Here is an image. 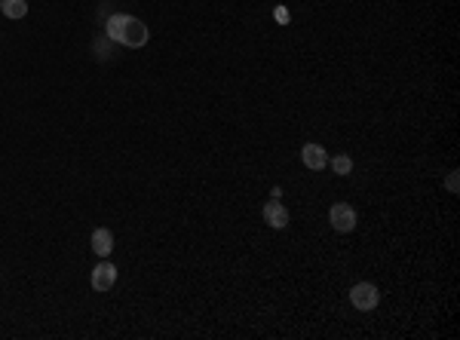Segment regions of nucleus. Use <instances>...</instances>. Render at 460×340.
Returning a JSON list of instances; mask_svg holds the SVG:
<instances>
[{"instance_id": "2", "label": "nucleus", "mask_w": 460, "mask_h": 340, "mask_svg": "<svg viewBox=\"0 0 460 340\" xmlns=\"http://www.w3.org/2000/svg\"><path fill=\"white\" fill-rule=\"evenodd\" d=\"M378 300H381V291L374 288L371 282H359V285H353V288H350V304L356 307V310H362V313L374 310Z\"/></svg>"}, {"instance_id": "4", "label": "nucleus", "mask_w": 460, "mask_h": 340, "mask_svg": "<svg viewBox=\"0 0 460 340\" xmlns=\"http://www.w3.org/2000/svg\"><path fill=\"white\" fill-rule=\"evenodd\" d=\"M114 282H117V267H114L111 261L95 264V270H92V288L95 291H111Z\"/></svg>"}, {"instance_id": "3", "label": "nucleus", "mask_w": 460, "mask_h": 340, "mask_svg": "<svg viewBox=\"0 0 460 340\" xmlns=\"http://www.w3.org/2000/svg\"><path fill=\"white\" fill-rule=\"evenodd\" d=\"M328 221H332V227L337 233H350V230L356 227V212H353V206H347V203H335L328 208Z\"/></svg>"}, {"instance_id": "9", "label": "nucleus", "mask_w": 460, "mask_h": 340, "mask_svg": "<svg viewBox=\"0 0 460 340\" xmlns=\"http://www.w3.org/2000/svg\"><path fill=\"white\" fill-rule=\"evenodd\" d=\"M328 166H332L337 175H350L353 172V160L347 157V153H337V157H332V160H328Z\"/></svg>"}, {"instance_id": "6", "label": "nucleus", "mask_w": 460, "mask_h": 340, "mask_svg": "<svg viewBox=\"0 0 460 340\" xmlns=\"http://www.w3.org/2000/svg\"><path fill=\"white\" fill-rule=\"evenodd\" d=\"M264 221L270 224L273 230H282L289 224V208L279 203V199H270V203L264 206Z\"/></svg>"}, {"instance_id": "10", "label": "nucleus", "mask_w": 460, "mask_h": 340, "mask_svg": "<svg viewBox=\"0 0 460 340\" xmlns=\"http://www.w3.org/2000/svg\"><path fill=\"white\" fill-rule=\"evenodd\" d=\"M445 184H448L451 193H457V175H448V181H445Z\"/></svg>"}, {"instance_id": "11", "label": "nucleus", "mask_w": 460, "mask_h": 340, "mask_svg": "<svg viewBox=\"0 0 460 340\" xmlns=\"http://www.w3.org/2000/svg\"><path fill=\"white\" fill-rule=\"evenodd\" d=\"M276 22H282V25H286V22H289V13L282 10V6H279V10H276Z\"/></svg>"}, {"instance_id": "5", "label": "nucleus", "mask_w": 460, "mask_h": 340, "mask_svg": "<svg viewBox=\"0 0 460 340\" xmlns=\"http://www.w3.org/2000/svg\"><path fill=\"white\" fill-rule=\"evenodd\" d=\"M301 163L310 169V172H322V169L328 166V153H325V148H319V144H304Z\"/></svg>"}, {"instance_id": "1", "label": "nucleus", "mask_w": 460, "mask_h": 340, "mask_svg": "<svg viewBox=\"0 0 460 340\" xmlns=\"http://www.w3.org/2000/svg\"><path fill=\"white\" fill-rule=\"evenodd\" d=\"M107 37H111L114 43H123L129 46V49H141L144 43L151 40V31L144 22H138L135 15H111L107 19Z\"/></svg>"}, {"instance_id": "8", "label": "nucleus", "mask_w": 460, "mask_h": 340, "mask_svg": "<svg viewBox=\"0 0 460 340\" xmlns=\"http://www.w3.org/2000/svg\"><path fill=\"white\" fill-rule=\"evenodd\" d=\"M3 15L6 19H25L28 15V0H3Z\"/></svg>"}, {"instance_id": "7", "label": "nucleus", "mask_w": 460, "mask_h": 340, "mask_svg": "<svg viewBox=\"0 0 460 340\" xmlns=\"http://www.w3.org/2000/svg\"><path fill=\"white\" fill-rule=\"evenodd\" d=\"M92 252H95L98 258H107V254L114 252V233L107 227L92 230Z\"/></svg>"}]
</instances>
